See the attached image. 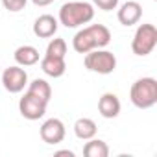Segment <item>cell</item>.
<instances>
[{"label": "cell", "mask_w": 157, "mask_h": 157, "mask_svg": "<svg viewBox=\"0 0 157 157\" xmlns=\"http://www.w3.org/2000/svg\"><path fill=\"white\" fill-rule=\"evenodd\" d=\"M111 43V32L104 24H91L78 30L72 37V48L78 54H87L96 48H105Z\"/></svg>", "instance_id": "1"}, {"label": "cell", "mask_w": 157, "mask_h": 157, "mask_svg": "<svg viewBox=\"0 0 157 157\" xmlns=\"http://www.w3.org/2000/svg\"><path fill=\"white\" fill-rule=\"evenodd\" d=\"M94 19V6L85 0H70L59 8L57 21L65 28H80Z\"/></svg>", "instance_id": "2"}, {"label": "cell", "mask_w": 157, "mask_h": 157, "mask_svg": "<svg viewBox=\"0 0 157 157\" xmlns=\"http://www.w3.org/2000/svg\"><path fill=\"white\" fill-rule=\"evenodd\" d=\"M129 100L137 109H150L157 104V80L155 78H139L129 89Z\"/></svg>", "instance_id": "3"}, {"label": "cell", "mask_w": 157, "mask_h": 157, "mask_svg": "<svg viewBox=\"0 0 157 157\" xmlns=\"http://www.w3.org/2000/svg\"><path fill=\"white\" fill-rule=\"evenodd\" d=\"M83 65L87 70L96 72V74H111L117 68V57L113 52L105 50V48H96L85 54L83 57Z\"/></svg>", "instance_id": "4"}, {"label": "cell", "mask_w": 157, "mask_h": 157, "mask_svg": "<svg viewBox=\"0 0 157 157\" xmlns=\"http://www.w3.org/2000/svg\"><path fill=\"white\" fill-rule=\"evenodd\" d=\"M157 46V28L153 24H140L131 39V50L135 56L144 57Z\"/></svg>", "instance_id": "5"}, {"label": "cell", "mask_w": 157, "mask_h": 157, "mask_svg": "<svg viewBox=\"0 0 157 157\" xmlns=\"http://www.w3.org/2000/svg\"><path fill=\"white\" fill-rule=\"evenodd\" d=\"M2 85L11 94L22 93L24 87H28V72L21 65H13V67L4 68V72H2Z\"/></svg>", "instance_id": "6"}, {"label": "cell", "mask_w": 157, "mask_h": 157, "mask_svg": "<svg viewBox=\"0 0 157 157\" xmlns=\"http://www.w3.org/2000/svg\"><path fill=\"white\" fill-rule=\"evenodd\" d=\"M46 107L48 104L43 102L41 98L30 94L28 91L24 93V96L19 100V113L26 118V120H39L46 115Z\"/></svg>", "instance_id": "7"}, {"label": "cell", "mask_w": 157, "mask_h": 157, "mask_svg": "<svg viewBox=\"0 0 157 157\" xmlns=\"http://www.w3.org/2000/svg\"><path fill=\"white\" fill-rule=\"evenodd\" d=\"M39 135H41L43 142H46V144H59V142H63V139L67 135V129H65L63 120H59V118H46L41 124Z\"/></svg>", "instance_id": "8"}, {"label": "cell", "mask_w": 157, "mask_h": 157, "mask_svg": "<svg viewBox=\"0 0 157 157\" xmlns=\"http://www.w3.org/2000/svg\"><path fill=\"white\" fill-rule=\"evenodd\" d=\"M142 17V6L137 2V0H128V2H124L118 11H117V19L122 26H135Z\"/></svg>", "instance_id": "9"}, {"label": "cell", "mask_w": 157, "mask_h": 157, "mask_svg": "<svg viewBox=\"0 0 157 157\" xmlns=\"http://www.w3.org/2000/svg\"><path fill=\"white\" fill-rule=\"evenodd\" d=\"M57 28H59V21L54 15H41L33 22V33L39 39H50V37H54L56 32H57Z\"/></svg>", "instance_id": "10"}, {"label": "cell", "mask_w": 157, "mask_h": 157, "mask_svg": "<svg viewBox=\"0 0 157 157\" xmlns=\"http://www.w3.org/2000/svg\"><path fill=\"white\" fill-rule=\"evenodd\" d=\"M122 104L115 93H104L98 100V113L104 118H117L120 115Z\"/></svg>", "instance_id": "11"}, {"label": "cell", "mask_w": 157, "mask_h": 157, "mask_svg": "<svg viewBox=\"0 0 157 157\" xmlns=\"http://www.w3.org/2000/svg\"><path fill=\"white\" fill-rule=\"evenodd\" d=\"M13 57L17 61V65L21 67H33L41 61V56H39V50L32 44H22L19 46L15 52H13Z\"/></svg>", "instance_id": "12"}, {"label": "cell", "mask_w": 157, "mask_h": 157, "mask_svg": "<svg viewBox=\"0 0 157 157\" xmlns=\"http://www.w3.org/2000/svg\"><path fill=\"white\" fill-rule=\"evenodd\" d=\"M41 70L50 76V78H61L67 72V63L65 57H52V56H43L41 57Z\"/></svg>", "instance_id": "13"}, {"label": "cell", "mask_w": 157, "mask_h": 157, "mask_svg": "<svg viewBox=\"0 0 157 157\" xmlns=\"http://www.w3.org/2000/svg\"><path fill=\"white\" fill-rule=\"evenodd\" d=\"M96 131H98V126L93 118L82 117L74 122V135L80 140H89V139L96 137Z\"/></svg>", "instance_id": "14"}, {"label": "cell", "mask_w": 157, "mask_h": 157, "mask_svg": "<svg viewBox=\"0 0 157 157\" xmlns=\"http://www.w3.org/2000/svg\"><path fill=\"white\" fill-rule=\"evenodd\" d=\"M28 93L33 94V96H37V98H41L46 104L52 98V87H50V83L46 80H43V78H35V80H32L28 83Z\"/></svg>", "instance_id": "15"}, {"label": "cell", "mask_w": 157, "mask_h": 157, "mask_svg": "<svg viewBox=\"0 0 157 157\" xmlns=\"http://www.w3.org/2000/svg\"><path fill=\"white\" fill-rule=\"evenodd\" d=\"M83 155L85 157H107L109 155V146L102 139H89L83 146Z\"/></svg>", "instance_id": "16"}, {"label": "cell", "mask_w": 157, "mask_h": 157, "mask_svg": "<svg viewBox=\"0 0 157 157\" xmlns=\"http://www.w3.org/2000/svg\"><path fill=\"white\" fill-rule=\"evenodd\" d=\"M44 56H52V57H65L67 56V41L63 37H56L48 43L46 46V54Z\"/></svg>", "instance_id": "17"}, {"label": "cell", "mask_w": 157, "mask_h": 157, "mask_svg": "<svg viewBox=\"0 0 157 157\" xmlns=\"http://www.w3.org/2000/svg\"><path fill=\"white\" fill-rule=\"evenodd\" d=\"M26 2H28V0H2V6L8 11L17 13V11H22L26 8Z\"/></svg>", "instance_id": "18"}, {"label": "cell", "mask_w": 157, "mask_h": 157, "mask_svg": "<svg viewBox=\"0 0 157 157\" xmlns=\"http://www.w3.org/2000/svg\"><path fill=\"white\" fill-rule=\"evenodd\" d=\"M93 6H96L102 11H113L118 8V0H93Z\"/></svg>", "instance_id": "19"}, {"label": "cell", "mask_w": 157, "mask_h": 157, "mask_svg": "<svg viewBox=\"0 0 157 157\" xmlns=\"http://www.w3.org/2000/svg\"><path fill=\"white\" fill-rule=\"evenodd\" d=\"M32 2L35 6H39V8H44V6H50L52 2H56V0H32Z\"/></svg>", "instance_id": "20"}, {"label": "cell", "mask_w": 157, "mask_h": 157, "mask_svg": "<svg viewBox=\"0 0 157 157\" xmlns=\"http://www.w3.org/2000/svg\"><path fill=\"white\" fill-rule=\"evenodd\" d=\"M56 155L59 157V155H68V157H74V151L72 150H59V151H56Z\"/></svg>", "instance_id": "21"}]
</instances>
